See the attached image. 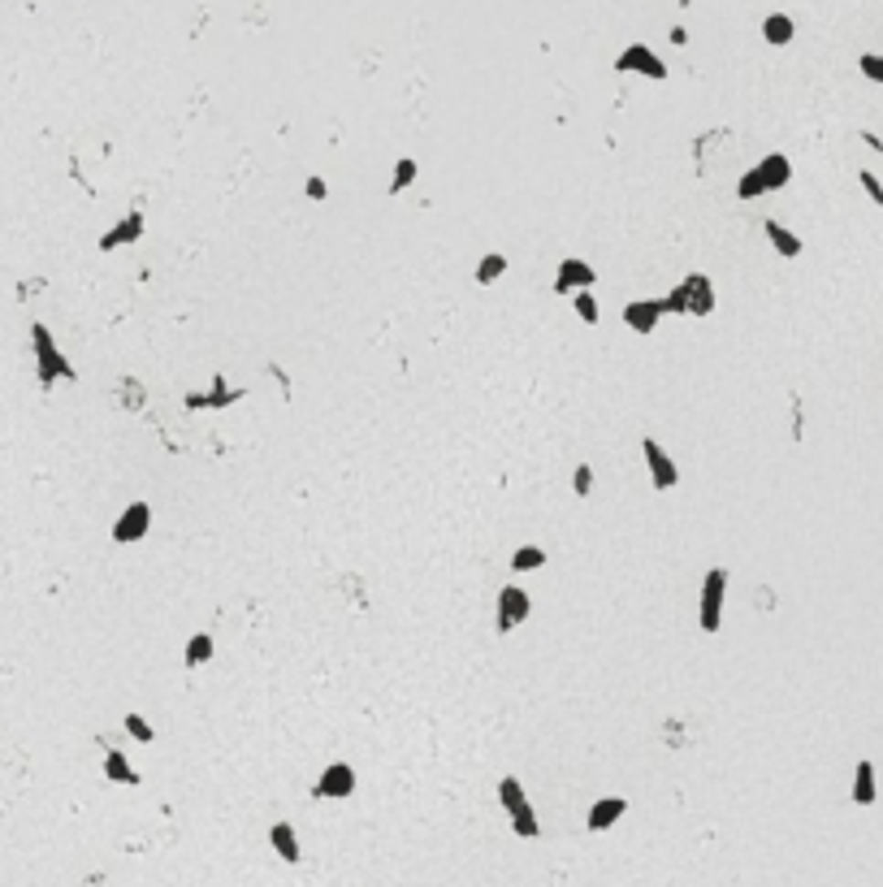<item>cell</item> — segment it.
<instances>
[{
  "label": "cell",
  "instance_id": "6da1fadb",
  "mask_svg": "<svg viewBox=\"0 0 883 887\" xmlns=\"http://www.w3.org/2000/svg\"><path fill=\"white\" fill-rule=\"evenodd\" d=\"M793 182V161H788L784 152H771L762 161L745 169L740 182H736V199H758V195H771V191H780Z\"/></svg>",
  "mask_w": 883,
  "mask_h": 887
},
{
  "label": "cell",
  "instance_id": "7a4b0ae2",
  "mask_svg": "<svg viewBox=\"0 0 883 887\" xmlns=\"http://www.w3.org/2000/svg\"><path fill=\"white\" fill-rule=\"evenodd\" d=\"M31 351H35V377H39L44 390L57 385V381H74V364L61 355V346H57V338H52V329L44 321L31 325Z\"/></svg>",
  "mask_w": 883,
  "mask_h": 887
},
{
  "label": "cell",
  "instance_id": "3957f363",
  "mask_svg": "<svg viewBox=\"0 0 883 887\" xmlns=\"http://www.w3.org/2000/svg\"><path fill=\"white\" fill-rule=\"evenodd\" d=\"M715 281L706 278V273H688L671 295H663V308L667 312H688V316H710L715 312Z\"/></svg>",
  "mask_w": 883,
  "mask_h": 887
},
{
  "label": "cell",
  "instance_id": "277c9868",
  "mask_svg": "<svg viewBox=\"0 0 883 887\" xmlns=\"http://www.w3.org/2000/svg\"><path fill=\"white\" fill-rule=\"evenodd\" d=\"M498 801H503V809H507V818H511V831L520 839H537V809L528 806V797H524V784L516 779V775H503L498 779Z\"/></svg>",
  "mask_w": 883,
  "mask_h": 887
},
{
  "label": "cell",
  "instance_id": "5b68a950",
  "mask_svg": "<svg viewBox=\"0 0 883 887\" xmlns=\"http://www.w3.org/2000/svg\"><path fill=\"white\" fill-rule=\"evenodd\" d=\"M723 597H728V567H710L702 580V607H697V624L702 632H719L723 624Z\"/></svg>",
  "mask_w": 883,
  "mask_h": 887
},
{
  "label": "cell",
  "instance_id": "8992f818",
  "mask_svg": "<svg viewBox=\"0 0 883 887\" xmlns=\"http://www.w3.org/2000/svg\"><path fill=\"white\" fill-rule=\"evenodd\" d=\"M351 792H356V766L351 762H329L312 784V797H321V801H343Z\"/></svg>",
  "mask_w": 883,
  "mask_h": 887
},
{
  "label": "cell",
  "instance_id": "52a82bcc",
  "mask_svg": "<svg viewBox=\"0 0 883 887\" xmlns=\"http://www.w3.org/2000/svg\"><path fill=\"white\" fill-rule=\"evenodd\" d=\"M615 69H620V74H645V79H654V82L667 79V66H663V57H658L650 44H628V48L615 57Z\"/></svg>",
  "mask_w": 883,
  "mask_h": 887
},
{
  "label": "cell",
  "instance_id": "ba28073f",
  "mask_svg": "<svg viewBox=\"0 0 883 887\" xmlns=\"http://www.w3.org/2000/svg\"><path fill=\"white\" fill-rule=\"evenodd\" d=\"M641 455H645V468H650V480H654V490H676V480H680V468L671 459L663 442L658 438H641Z\"/></svg>",
  "mask_w": 883,
  "mask_h": 887
},
{
  "label": "cell",
  "instance_id": "9c48e42d",
  "mask_svg": "<svg viewBox=\"0 0 883 887\" xmlns=\"http://www.w3.org/2000/svg\"><path fill=\"white\" fill-rule=\"evenodd\" d=\"M528 610H533V597L520 589V585H503L498 589V632L507 637L511 628H520L528 619Z\"/></svg>",
  "mask_w": 883,
  "mask_h": 887
},
{
  "label": "cell",
  "instance_id": "30bf717a",
  "mask_svg": "<svg viewBox=\"0 0 883 887\" xmlns=\"http://www.w3.org/2000/svg\"><path fill=\"white\" fill-rule=\"evenodd\" d=\"M147 528H152V507L147 502H131V507L117 515V524H113V542L117 545H134V542H144L147 537Z\"/></svg>",
  "mask_w": 883,
  "mask_h": 887
},
{
  "label": "cell",
  "instance_id": "8fae6325",
  "mask_svg": "<svg viewBox=\"0 0 883 887\" xmlns=\"http://www.w3.org/2000/svg\"><path fill=\"white\" fill-rule=\"evenodd\" d=\"M598 281V273H593V264L580 260V256H568V260H559V273H555V290L559 295H580V290H589Z\"/></svg>",
  "mask_w": 883,
  "mask_h": 887
},
{
  "label": "cell",
  "instance_id": "7c38bea8",
  "mask_svg": "<svg viewBox=\"0 0 883 887\" xmlns=\"http://www.w3.org/2000/svg\"><path fill=\"white\" fill-rule=\"evenodd\" d=\"M663 316H667L663 299H633V303L623 308V325L633 329V333H641V338H650Z\"/></svg>",
  "mask_w": 883,
  "mask_h": 887
},
{
  "label": "cell",
  "instance_id": "4fadbf2b",
  "mask_svg": "<svg viewBox=\"0 0 883 887\" xmlns=\"http://www.w3.org/2000/svg\"><path fill=\"white\" fill-rule=\"evenodd\" d=\"M623 814H628V801H623V797H598L585 814V827L589 831H611Z\"/></svg>",
  "mask_w": 883,
  "mask_h": 887
},
{
  "label": "cell",
  "instance_id": "5bb4252c",
  "mask_svg": "<svg viewBox=\"0 0 883 887\" xmlns=\"http://www.w3.org/2000/svg\"><path fill=\"white\" fill-rule=\"evenodd\" d=\"M243 398V390H229L226 377H213V390L204 395H186V407L191 411H221V407H234Z\"/></svg>",
  "mask_w": 883,
  "mask_h": 887
},
{
  "label": "cell",
  "instance_id": "9a60e30c",
  "mask_svg": "<svg viewBox=\"0 0 883 887\" xmlns=\"http://www.w3.org/2000/svg\"><path fill=\"white\" fill-rule=\"evenodd\" d=\"M269 849H273L286 866H299V861H303V844H299L291 822H273V827H269Z\"/></svg>",
  "mask_w": 883,
  "mask_h": 887
},
{
  "label": "cell",
  "instance_id": "2e32d148",
  "mask_svg": "<svg viewBox=\"0 0 883 887\" xmlns=\"http://www.w3.org/2000/svg\"><path fill=\"white\" fill-rule=\"evenodd\" d=\"M144 213H131V216H122L113 230H104V238H100V251H113V247H126V243H139L144 238Z\"/></svg>",
  "mask_w": 883,
  "mask_h": 887
},
{
  "label": "cell",
  "instance_id": "e0dca14e",
  "mask_svg": "<svg viewBox=\"0 0 883 887\" xmlns=\"http://www.w3.org/2000/svg\"><path fill=\"white\" fill-rule=\"evenodd\" d=\"M793 35H797V22L788 14H767L762 17V39H767L771 48H788L793 44Z\"/></svg>",
  "mask_w": 883,
  "mask_h": 887
},
{
  "label": "cell",
  "instance_id": "ac0fdd59",
  "mask_svg": "<svg viewBox=\"0 0 883 887\" xmlns=\"http://www.w3.org/2000/svg\"><path fill=\"white\" fill-rule=\"evenodd\" d=\"M875 797H879V792H875V762L862 757L857 771H853V801H857V806H875Z\"/></svg>",
  "mask_w": 883,
  "mask_h": 887
},
{
  "label": "cell",
  "instance_id": "d6986e66",
  "mask_svg": "<svg viewBox=\"0 0 883 887\" xmlns=\"http://www.w3.org/2000/svg\"><path fill=\"white\" fill-rule=\"evenodd\" d=\"M762 230H767L771 247H775V251H780L784 260H797V256H802V238H797V234H793V230H788V226H780V221H767Z\"/></svg>",
  "mask_w": 883,
  "mask_h": 887
},
{
  "label": "cell",
  "instance_id": "ffe728a7",
  "mask_svg": "<svg viewBox=\"0 0 883 887\" xmlns=\"http://www.w3.org/2000/svg\"><path fill=\"white\" fill-rule=\"evenodd\" d=\"M104 779H109V784H139V771L126 762V754L109 749V754H104Z\"/></svg>",
  "mask_w": 883,
  "mask_h": 887
},
{
  "label": "cell",
  "instance_id": "44dd1931",
  "mask_svg": "<svg viewBox=\"0 0 883 887\" xmlns=\"http://www.w3.org/2000/svg\"><path fill=\"white\" fill-rule=\"evenodd\" d=\"M503 273H507V256H503V251H490L485 260L476 264V281H481V286H494Z\"/></svg>",
  "mask_w": 883,
  "mask_h": 887
},
{
  "label": "cell",
  "instance_id": "7402d4cb",
  "mask_svg": "<svg viewBox=\"0 0 883 887\" xmlns=\"http://www.w3.org/2000/svg\"><path fill=\"white\" fill-rule=\"evenodd\" d=\"M537 567H546V550L541 545H520L511 554V572H537Z\"/></svg>",
  "mask_w": 883,
  "mask_h": 887
},
{
  "label": "cell",
  "instance_id": "603a6c76",
  "mask_svg": "<svg viewBox=\"0 0 883 887\" xmlns=\"http://www.w3.org/2000/svg\"><path fill=\"white\" fill-rule=\"evenodd\" d=\"M213 632H196L191 641H186V667H199V662H208L213 658Z\"/></svg>",
  "mask_w": 883,
  "mask_h": 887
},
{
  "label": "cell",
  "instance_id": "cb8c5ba5",
  "mask_svg": "<svg viewBox=\"0 0 883 887\" xmlns=\"http://www.w3.org/2000/svg\"><path fill=\"white\" fill-rule=\"evenodd\" d=\"M416 174H420V164L411 161V156H403V161L394 164V178H390V186H386V191H390V195H403V186H411V182H416Z\"/></svg>",
  "mask_w": 883,
  "mask_h": 887
},
{
  "label": "cell",
  "instance_id": "d4e9b609",
  "mask_svg": "<svg viewBox=\"0 0 883 887\" xmlns=\"http://www.w3.org/2000/svg\"><path fill=\"white\" fill-rule=\"evenodd\" d=\"M572 308H576V316L585 321V325H598V299H593V290H580V295H572Z\"/></svg>",
  "mask_w": 883,
  "mask_h": 887
},
{
  "label": "cell",
  "instance_id": "484cf974",
  "mask_svg": "<svg viewBox=\"0 0 883 887\" xmlns=\"http://www.w3.org/2000/svg\"><path fill=\"white\" fill-rule=\"evenodd\" d=\"M122 723H126V732H131V736L139 740V744H152V740H156V732L147 727V719H144V714H126Z\"/></svg>",
  "mask_w": 883,
  "mask_h": 887
},
{
  "label": "cell",
  "instance_id": "4316f807",
  "mask_svg": "<svg viewBox=\"0 0 883 887\" xmlns=\"http://www.w3.org/2000/svg\"><path fill=\"white\" fill-rule=\"evenodd\" d=\"M857 69H862L870 82H883V57L879 52H862V57H857Z\"/></svg>",
  "mask_w": 883,
  "mask_h": 887
},
{
  "label": "cell",
  "instance_id": "83f0119b",
  "mask_svg": "<svg viewBox=\"0 0 883 887\" xmlns=\"http://www.w3.org/2000/svg\"><path fill=\"white\" fill-rule=\"evenodd\" d=\"M857 182H862V191L875 199V208H883V182L870 174V169H857Z\"/></svg>",
  "mask_w": 883,
  "mask_h": 887
},
{
  "label": "cell",
  "instance_id": "f1b7e54d",
  "mask_svg": "<svg viewBox=\"0 0 883 887\" xmlns=\"http://www.w3.org/2000/svg\"><path fill=\"white\" fill-rule=\"evenodd\" d=\"M572 490L580 493V498H589V490H593V468H589V463H576V472H572Z\"/></svg>",
  "mask_w": 883,
  "mask_h": 887
},
{
  "label": "cell",
  "instance_id": "f546056e",
  "mask_svg": "<svg viewBox=\"0 0 883 887\" xmlns=\"http://www.w3.org/2000/svg\"><path fill=\"white\" fill-rule=\"evenodd\" d=\"M308 195L312 199H325V182H321V178H308Z\"/></svg>",
  "mask_w": 883,
  "mask_h": 887
},
{
  "label": "cell",
  "instance_id": "4dcf8cb0",
  "mask_svg": "<svg viewBox=\"0 0 883 887\" xmlns=\"http://www.w3.org/2000/svg\"><path fill=\"white\" fill-rule=\"evenodd\" d=\"M862 143H867V148H875V152H883V139L875 131H862Z\"/></svg>",
  "mask_w": 883,
  "mask_h": 887
},
{
  "label": "cell",
  "instance_id": "1f68e13d",
  "mask_svg": "<svg viewBox=\"0 0 883 887\" xmlns=\"http://www.w3.org/2000/svg\"><path fill=\"white\" fill-rule=\"evenodd\" d=\"M671 44H688V31H685V26H671Z\"/></svg>",
  "mask_w": 883,
  "mask_h": 887
}]
</instances>
